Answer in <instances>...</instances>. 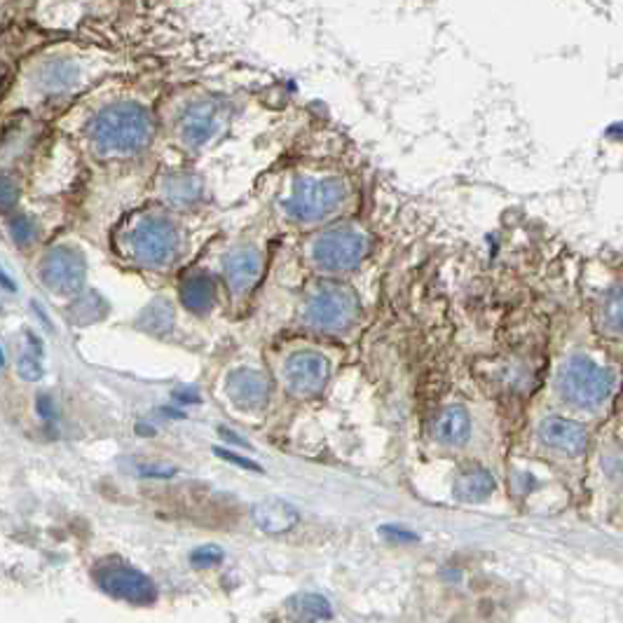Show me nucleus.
Here are the masks:
<instances>
[{
    "label": "nucleus",
    "mask_w": 623,
    "mask_h": 623,
    "mask_svg": "<svg viewBox=\"0 0 623 623\" xmlns=\"http://www.w3.org/2000/svg\"><path fill=\"white\" fill-rule=\"evenodd\" d=\"M110 55L85 43L61 40L28 57L17 73L22 83L38 99H57L83 87L89 75L108 67Z\"/></svg>",
    "instance_id": "f257e3e1"
},
{
    "label": "nucleus",
    "mask_w": 623,
    "mask_h": 623,
    "mask_svg": "<svg viewBox=\"0 0 623 623\" xmlns=\"http://www.w3.org/2000/svg\"><path fill=\"white\" fill-rule=\"evenodd\" d=\"M155 120L151 108L136 99L104 104L87 122L89 146L99 157H132L151 146Z\"/></svg>",
    "instance_id": "f03ea898"
},
{
    "label": "nucleus",
    "mask_w": 623,
    "mask_h": 623,
    "mask_svg": "<svg viewBox=\"0 0 623 623\" xmlns=\"http://www.w3.org/2000/svg\"><path fill=\"white\" fill-rule=\"evenodd\" d=\"M558 394L577 410H600L616 394V375L584 355L570 357L558 371Z\"/></svg>",
    "instance_id": "7ed1b4c3"
},
{
    "label": "nucleus",
    "mask_w": 623,
    "mask_h": 623,
    "mask_svg": "<svg viewBox=\"0 0 623 623\" xmlns=\"http://www.w3.org/2000/svg\"><path fill=\"white\" fill-rule=\"evenodd\" d=\"M347 197V188L340 179L333 176H300L293 183L289 200H286V212L291 218L302 223H314L331 216Z\"/></svg>",
    "instance_id": "20e7f679"
},
{
    "label": "nucleus",
    "mask_w": 623,
    "mask_h": 623,
    "mask_svg": "<svg viewBox=\"0 0 623 623\" xmlns=\"http://www.w3.org/2000/svg\"><path fill=\"white\" fill-rule=\"evenodd\" d=\"M357 296L347 286L322 284L305 302V319L319 331H345L357 319Z\"/></svg>",
    "instance_id": "39448f33"
},
{
    "label": "nucleus",
    "mask_w": 623,
    "mask_h": 623,
    "mask_svg": "<svg viewBox=\"0 0 623 623\" xmlns=\"http://www.w3.org/2000/svg\"><path fill=\"white\" fill-rule=\"evenodd\" d=\"M366 253V237L355 228H333L312 244L314 263L328 273H345L357 267Z\"/></svg>",
    "instance_id": "423d86ee"
},
{
    "label": "nucleus",
    "mask_w": 623,
    "mask_h": 623,
    "mask_svg": "<svg viewBox=\"0 0 623 623\" xmlns=\"http://www.w3.org/2000/svg\"><path fill=\"white\" fill-rule=\"evenodd\" d=\"M176 247H179V235L167 218L146 216L136 223L132 232V251L139 263L151 267L165 265L173 259Z\"/></svg>",
    "instance_id": "0eeeda50"
},
{
    "label": "nucleus",
    "mask_w": 623,
    "mask_h": 623,
    "mask_svg": "<svg viewBox=\"0 0 623 623\" xmlns=\"http://www.w3.org/2000/svg\"><path fill=\"white\" fill-rule=\"evenodd\" d=\"M223 120H226V104L216 97H200L181 110L176 134L183 146L202 148L218 134Z\"/></svg>",
    "instance_id": "6e6552de"
},
{
    "label": "nucleus",
    "mask_w": 623,
    "mask_h": 623,
    "mask_svg": "<svg viewBox=\"0 0 623 623\" xmlns=\"http://www.w3.org/2000/svg\"><path fill=\"white\" fill-rule=\"evenodd\" d=\"M94 574H97V584L108 596L130 604H151L157 596L155 584L146 574L122 561H106Z\"/></svg>",
    "instance_id": "1a4fd4ad"
},
{
    "label": "nucleus",
    "mask_w": 623,
    "mask_h": 623,
    "mask_svg": "<svg viewBox=\"0 0 623 623\" xmlns=\"http://www.w3.org/2000/svg\"><path fill=\"white\" fill-rule=\"evenodd\" d=\"M85 275V259L80 255V251L69 247H55L40 263V277L45 286L61 296L75 293L83 286Z\"/></svg>",
    "instance_id": "9d476101"
},
{
    "label": "nucleus",
    "mask_w": 623,
    "mask_h": 623,
    "mask_svg": "<svg viewBox=\"0 0 623 623\" xmlns=\"http://www.w3.org/2000/svg\"><path fill=\"white\" fill-rule=\"evenodd\" d=\"M328 361L319 351L302 349L289 357L284 369L286 385L296 396H314L324 390L328 380Z\"/></svg>",
    "instance_id": "9b49d317"
},
{
    "label": "nucleus",
    "mask_w": 623,
    "mask_h": 623,
    "mask_svg": "<svg viewBox=\"0 0 623 623\" xmlns=\"http://www.w3.org/2000/svg\"><path fill=\"white\" fill-rule=\"evenodd\" d=\"M539 439L549 448L565 455H582L588 445L586 429L567 418H561V415H549V418L541 420Z\"/></svg>",
    "instance_id": "f8f14e48"
},
{
    "label": "nucleus",
    "mask_w": 623,
    "mask_h": 623,
    "mask_svg": "<svg viewBox=\"0 0 623 623\" xmlns=\"http://www.w3.org/2000/svg\"><path fill=\"white\" fill-rule=\"evenodd\" d=\"M269 385L263 373L239 369L228 378V396L239 408H261L265 404Z\"/></svg>",
    "instance_id": "ddd939ff"
},
{
    "label": "nucleus",
    "mask_w": 623,
    "mask_h": 623,
    "mask_svg": "<svg viewBox=\"0 0 623 623\" xmlns=\"http://www.w3.org/2000/svg\"><path fill=\"white\" fill-rule=\"evenodd\" d=\"M259 277H261V253L255 249L249 247L237 249L226 259V279L237 296L247 293Z\"/></svg>",
    "instance_id": "4468645a"
},
{
    "label": "nucleus",
    "mask_w": 623,
    "mask_h": 623,
    "mask_svg": "<svg viewBox=\"0 0 623 623\" xmlns=\"http://www.w3.org/2000/svg\"><path fill=\"white\" fill-rule=\"evenodd\" d=\"M434 434L445 445H465L471 434V418L465 406H448L436 415Z\"/></svg>",
    "instance_id": "2eb2a0df"
},
{
    "label": "nucleus",
    "mask_w": 623,
    "mask_h": 623,
    "mask_svg": "<svg viewBox=\"0 0 623 623\" xmlns=\"http://www.w3.org/2000/svg\"><path fill=\"white\" fill-rule=\"evenodd\" d=\"M253 520L269 535L289 532L298 523V511L281 500H267L253 508Z\"/></svg>",
    "instance_id": "dca6fc26"
},
{
    "label": "nucleus",
    "mask_w": 623,
    "mask_h": 623,
    "mask_svg": "<svg viewBox=\"0 0 623 623\" xmlns=\"http://www.w3.org/2000/svg\"><path fill=\"white\" fill-rule=\"evenodd\" d=\"M214 298H216V289H214L212 277L193 275L185 279L183 289H181V300L190 312L206 314L214 308Z\"/></svg>",
    "instance_id": "f3484780"
},
{
    "label": "nucleus",
    "mask_w": 623,
    "mask_h": 623,
    "mask_svg": "<svg viewBox=\"0 0 623 623\" xmlns=\"http://www.w3.org/2000/svg\"><path fill=\"white\" fill-rule=\"evenodd\" d=\"M494 490V478L488 469H469L457 478L455 494L465 502H481Z\"/></svg>",
    "instance_id": "a211bd4d"
},
{
    "label": "nucleus",
    "mask_w": 623,
    "mask_h": 623,
    "mask_svg": "<svg viewBox=\"0 0 623 623\" xmlns=\"http://www.w3.org/2000/svg\"><path fill=\"white\" fill-rule=\"evenodd\" d=\"M289 610H291L293 619H302V621H319V619L331 616V604L316 594L296 596L289 602Z\"/></svg>",
    "instance_id": "6ab92c4d"
},
{
    "label": "nucleus",
    "mask_w": 623,
    "mask_h": 623,
    "mask_svg": "<svg viewBox=\"0 0 623 623\" xmlns=\"http://www.w3.org/2000/svg\"><path fill=\"white\" fill-rule=\"evenodd\" d=\"M600 322L610 333L623 335V284L604 296L600 305Z\"/></svg>",
    "instance_id": "aec40b11"
},
{
    "label": "nucleus",
    "mask_w": 623,
    "mask_h": 623,
    "mask_svg": "<svg viewBox=\"0 0 623 623\" xmlns=\"http://www.w3.org/2000/svg\"><path fill=\"white\" fill-rule=\"evenodd\" d=\"M602 467H604V476H607V481H610L616 492L623 494V453H610L604 457L602 462Z\"/></svg>",
    "instance_id": "412c9836"
},
{
    "label": "nucleus",
    "mask_w": 623,
    "mask_h": 623,
    "mask_svg": "<svg viewBox=\"0 0 623 623\" xmlns=\"http://www.w3.org/2000/svg\"><path fill=\"white\" fill-rule=\"evenodd\" d=\"M10 232L14 237V242L26 244V242H31V239H34V232H36L34 220H31L28 216H14L10 220Z\"/></svg>",
    "instance_id": "4be33fe9"
},
{
    "label": "nucleus",
    "mask_w": 623,
    "mask_h": 623,
    "mask_svg": "<svg viewBox=\"0 0 623 623\" xmlns=\"http://www.w3.org/2000/svg\"><path fill=\"white\" fill-rule=\"evenodd\" d=\"M190 561H193V565L197 567H212L223 561V551L218 547H200L197 551H193V555H190Z\"/></svg>",
    "instance_id": "5701e85b"
},
{
    "label": "nucleus",
    "mask_w": 623,
    "mask_h": 623,
    "mask_svg": "<svg viewBox=\"0 0 623 623\" xmlns=\"http://www.w3.org/2000/svg\"><path fill=\"white\" fill-rule=\"evenodd\" d=\"M20 375L24 380H38L43 375V366H40V359L38 355H34V351H26V355L20 359Z\"/></svg>",
    "instance_id": "b1692460"
},
{
    "label": "nucleus",
    "mask_w": 623,
    "mask_h": 623,
    "mask_svg": "<svg viewBox=\"0 0 623 623\" xmlns=\"http://www.w3.org/2000/svg\"><path fill=\"white\" fill-rule=\"evenodd\" d=\"M17 195H20V188L14 185L12 176L5 173V176H3V209H5V212L12 209V204H14V200H17Z\"/></svg>",
    "instance_id": "393cba45"
},
{
    "label": "nucleus",
    "mask_w": 623,
    "mask_h": 623,
    "mask_svg": "<svg viewBox=\"0 0 623 623\" xmlns=\"http://www.w3.org/2000/svg\"><path fill=\"white\" fill-rule=\"evenodd\" d=\"M223 459H228V462H235L237 467H244V469H249V471H261V467L259 465H253V462H249V459H239L237 455H232V453H228V451H216Z\"/></svg>",
    "instance_id": "a878e982"
}]
</instances>
